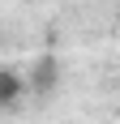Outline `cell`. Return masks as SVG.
Instances as JSON below:
<instances>
[{
    "instance_id": "cell-1",
    "label": "cell",
    "mask_w": 120,
    "mask_h": 124,
    "mask_svg": "<svg viewBox=\"0 0 120 124\" xmlns=\"http://www.w3.org/2000/svg\"><path fill=\"white\" fill-rule=\"evenodd\" d=\"M17 99H22V77L9 73V69H0V111H4V107H13Z\"/></svg>"
}]
</instances>
